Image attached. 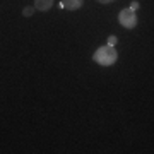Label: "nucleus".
<instances>
[{"label":"nucleus","instance_id":"obj_4","mask_svg":"<svg viewBox=\"0 0 154 154\" xmlns=\"http://www.w3.org/2000/svg\"><path fill=\"white\" fill-rule=\"evenodd\" d=\"M53 7V0H34V9L41 12H46Z\"/></svg>","mask_w":154,"mask_h":154},{"label":"nucleus","instance_id":"obj_3","mask_svg":"<svg viewBox=\"0 0 154 154\" xmlns=\"http://www.w3.org/2000/svg\"><path fill=\"white\" fill-rule=\"evenodd\" d=\"M84 4V0H62L60 2V7L67 9V11H77V9H81Z\"/></svg>","mask_w":154,"mask_h":154},{"label":"nucleus","instance_id":"obj_7","mask_svg":"<svg viewBox=\"0 0 154 154\" xmlns=\"http://www.w3.org/2000/svg\"><path fill=\"white\" fill-rule=\"evenodd\" d=\"M137 9H139V4H137V2H132V5H130V11H134V12H135Z\"/></svg>","mask_w":154,"mask_h":154},{"label":"nucleus","instance_id":"obj_5","mask_svg":"<svg viewBox=\"0 0 154 154\" xmlns=\"http://www.w3.org/2000/svg\"><path fill=\"white\" fill-rule=\"evenodd\" d=\"M33 12H34V7H26V9L22 11V16L24 17H31L33 16Z\"/></svg>","mask_w":154,"mask_h":154},{"label":"nucleus","instance_id":"obj_6","mask_svg":"<svg viewBox=\"0 0 154 154\" xmlns=\"http://www.w3.org/2000/svg\"><path fill=\"white\" fill-rule=\"evenodd\" d=\"M108 45H110V46H115L116 45V36H110V38H108Z\"/></svg>","mask_w":154,"mask_h":154},{"label":"nucleus","instance_id":"obj_2","mask_svg":"<svg viewBox=\"0 0 154 154\" xmlns=\"http://www.w3.org/2000/svg\"><path fill=\"white\" fill-rule=\"evenodd\" d=\"M118 22L125 29H134L137 26V14L134 11H130V9H123L118 14Z\"/></svg>","mask_w":154,"mask_h":154},{"label":"nucleus","instance_id":"obj_8","mask_svg":"<svg viewBox=\"0 0 154 154\" xmlns=\"http://www.w3.org/2000/svg\"><path fill=\"white\" fill-rule=\"evenodd\" d=\"M99 4H113V2H116V0H98Z\"/></svg>","mask_w":154,"mask_h":154},{"label":"nucleus","instance_id":"obj_1","mask_svg":"<svg viewBox=\"0 0 154 154\" xmlns=\"http://www.w3.org/2000/svg\"><path fill=\"white\" fill-rule=\"evenodd\" d=\"M116 58H118V53H116L115 46H110V45L99 46L93 55V60L96 62V63H99V65H103V67L113 65L116 62Z\"/></svg>","mask_w":154,"mask_h":154}]
</instances>
